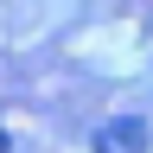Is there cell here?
<instances>
[{
    "instance_id": "7a4b0ae2",
    "label": "cell",
    "mask_w": 153,
    "mask_h": 153,
    "mask_svg": "<svg viewBox=\"0 0 153 153\" xmlns=\"http://www.w3.org/2000/svg\"><path fill=\"white\" fill-rule=\"evenodd\" d=\"M0 153H7V134H0Z\"/></svg>"
},
{
    "instance_id": "6da1fadb",
    "label": "cell",
    "mask_w": 153,
    "mask_h": 153,
    "mask_svg": "<svg viewBox=\"0 0 153 153\" xmlns=\"http://www.w3.org/2000/svg\"><path fill=\"white\" fill-rule=\"evenodd\" d=\"M147 147V121L140 115H115L96 128V153H140Z\"/></svg>"
}]
</instances>
